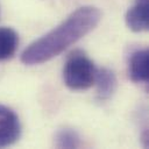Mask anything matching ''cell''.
<instances>
[{
  "label": "cell",
  "mask_w": 149,
  "mask_h": 149,
  "mask_svg": "<svg viewBox=\"0 0 149 149\" xmlns=\"http://www.w3.org/2000/svg\"><path fill=\"white\" fill-rule=\"evenodd\" d=\"M100 19L101 13L97 7L77 8L61 24L30 43L23 50L21 62L26 65H34L50 61L93 30Z\"/></svg>",
  "instance_id": "cell-1"
},
{
  "label": "cell",
  "mask_w": 149,
  "mask_h": 149,
  "mask_svg": "<svg viewBox=\"0 0 149 149\" xmlns=\"http://www.w3.org/2000/svg\"><path fill=\"white\" fill-rule=\"evenodd\" d=\"M97 68L81 51L72 52L63 68V79L71 90H87L94 84Z\"/></svg>",
  "instance_id": "cell-2"
},
{
  "label": "cell",
  "mask_w": 149,
  "mask_h": 149,
  "mask_svg": "<svg viewBox=\"0 0 149 149\" xmlns=\"http://www.w3.org/2000/svg\"><path fill=\"white\" fill-rule=\"evenodd\" d=\"M21 135V123L10 108L0 105V148L12 146Z\"/></svg>",
  "instance_id": "cell-3"
},
{
  "label": "cell",
  "mask_w": 149,
  "mask_h": 149,
  "mask_svg": "<svg viewBox=\"0 0 149 149\" xmlns=\"http://www.w3.org/2000/svg\"><path fill=\"white\" fill-rule=\"evenodd\" d=\"M149 0H135L126 13V23L133 31H146L149 28Z\"/></svg>",
  "instance_id": "cell-4"
},
{
  "label": "cell",
  "mask_w": 149,
  "mask_h": 149,
  "mask_svg": "<svg viewBox=\"0 0 149 149\" xmlns=\"http://www.w3.org/2000/svg\"><path fill=\"white\" fill-rule=\"evenodd\" d=\"M128 76L134 83L148 81V50L141 49L132 52L128 59Z\"/></svg>",
  "instance_id": "cell-5"
},
{
  "label": "cell",
  "mask_w": 149,
  "mask_h": 149,
  "mask_svg": "<svg viewBox=\"0 0 149 149\" xmlns=\"http://www.w3.org/2000/svg\"><path fill=\"white\" fill-rule=\"evenodd\" d=\"M94 84L97 85V98L100 101L109 99L116 90L115 73L107 68L97 70Z\"/></svg>",
  "instance_id": "cell-6"
},
{
  "label": "cell",
  "mask_w": 149,
  "mask_h": 149,
  "mask_svg": "<svg viewBox=\"0 0 149 149\" xmlns=\"http://www.w3.org/2000/svg\"><path fill=\"white\" fill-rule=\"evenodd\" d=\"M17 45L19 36L16 31L9 27H0V62L13 57Z\"/></svg>",
  "instance_id": "cell-7"
},
{
  "label": "cell",
  "mask_w": 149,
  "mask_h": 149,
  "mask_svg": "<svg viewBox=\"0 0 149 149\" xmlns=\"http://www.w3.org/2000/svg\"><path fill=\"white\" fill-rule=\"evenodd\" d=\"M55 146L57 148H78L80 146V137L72 128H61L55 134Z\"/></svg>",
  "instance_id": "cell-8"
}]
</instances>
